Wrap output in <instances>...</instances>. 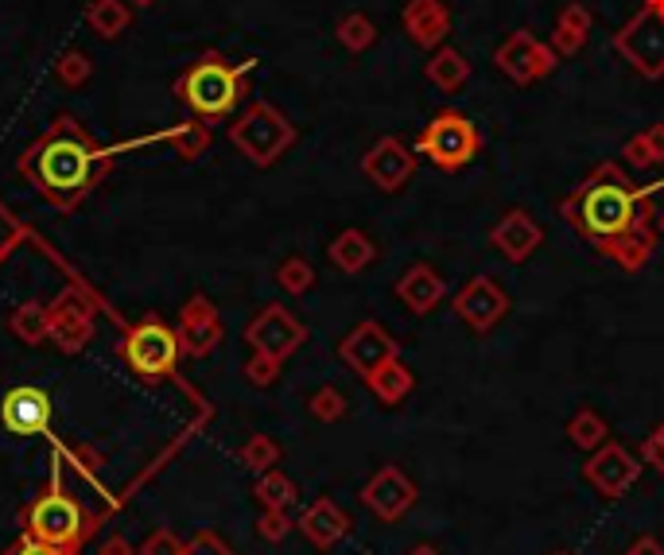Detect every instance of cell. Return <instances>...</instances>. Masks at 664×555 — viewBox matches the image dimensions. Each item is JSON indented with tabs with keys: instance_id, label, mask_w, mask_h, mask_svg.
<instances>
[{
	"instance_id": "6da1fadb",
	"label": "cell",
	"mask_w": 664,
	"mask_h": 555,
	"mask_svg": "<svg viewBox=\"0 0 664 555\" xmlns=\"http://www.w3.org/2000/svg\"><path fill=\"white\" fill-rule=\"evenodd\" d=\"M110 156L90 140L74 117H59L43 137L20 156V176L59 210H74L102 183Z\"/></svg>"
},
{
	"instance_id": "7a4b0ae2",
	"label": "cell",
	"mask_w": 664,
	"mask_h": 555,
	"mask_svg": "<svg viewBox=\"0 0 664 555\" xmlns=\"http://www.w3.org/2000/svg\"><path fill=\"white\" fill-rule=\"evenodd\" d=\"M661 183H649L641 191H629L626 179L614 171V167H602L599 176L587 179V183L575 191V198L563 203V214H567V222H575L590 241H606L622 237V233L637 230L641 218H646V198L653 195Z\"/></svg>"
},
{
	"instance_id": "3957f363",
	"label": "cell",
	"mask_w": 664,
	"mask_h": 555,
	"mask_svg": "<svg viewBox=\"0 0 664 555\" xmlns=\"http://www.w3.org/2000/svg\"><path fill=\"white\" fill-rule=\"evenodd\" d=\"M253 63L230 66L221 55H203L183 70L176 82V93L194 109L199 120H221L230 117L233 105L241 102V82L250 75Z\"/></svg>"
},
{
	"instance_id": "277c9868",
	"label": "cell",
	"mask_w": 664,
	"mask_h": 555,
	"mask_svg": "<svg viewBox=\"0 0 664 555\" xmlns=\"http://www.w3.org/2000/svg\"><path fill=\"white\" fill-rule=\"evenodd\" d=\"M230 140H233V149L250 159V164L268 167V164H277V159L295 144V129L277 105L253 102L250 109L230 125Z\"/></svg>"
},
{
	"instance_id": "5b68a950",
	"label": "cell",
	"mask_w": 664,
	"mask_h": 555,
	"mask_svg": "<svg viewBox=\"0 0 664 555\" xmlns=\"http://www.w3.org/2000/svg\"><path fill=\"white\" fill-rule=\"evenodd\" d=\"M482 152V132L471 117L447 109L435 113L424 125L420 140H416V156H427L443 171H459V167L474 164Z\"/></svg>"
},
{
	"instance_id": "8992f818",
	"label": "cell",
	"mask_w": 664,
	"mask_h": 555,
	"mask_svg": "<svg viewBox=\"0 0 664 555\" xmlns=\"http://www.w3.org/2000/svg\"><path fill=\"white\" fill-rule=\"evenodd\" d=\"M120 353H125V361H129V370L137 373V377L159 380L176 370L179 334L171 331V326L159 323V319H144V323H137L129 334H125Z\"/></svg>"
},
{
	"instance_id": "52a82bcc",
	"label": "cell",
	"mask_w": 664,
	"mask_h": 555,
	"mask_svg": "<svg viewBox=\"0 0 664 555\" xmlns=\"http://www.w3.org/2000/svg\"><path fill=\"white\" fill-rule=\"evenodd\" d=\"M614 47H618V55L634 66L637 75L664 78V12L641 9L614 36Z\"/></svg>"
},
{
	"instance_id": "ba28073f",
	"label": "cell",
	"mask_w": 664,
	"mask_h": 555,
	"mask_svg": "<svg viewBox=\"0 0 664 555\" xmlns=\"http://www.w3.org/2000/svg\"><path fill=\"white\" fill-rule=\"evenodd\" d=\"M498 70L516 86H528L536 78H548L556 70V51L552 43H540L528 28L513 31L506 43L498 47V55H494Z\"/></svg>"
},
{
	"instance_id": "9c48e42d",
	"label": "cell",
	"mask_w": 664,
	"mask_h": 555,
	"mask_svg": "<svg viewBox=\"0 0 664 555\" xmlns=\"http://www.w3.org/2000/svg\"><path fill=\"white\" fill-rule=\"evenodd\" d=\"M28 528L31 540H39V544L71 547L82 537V509L71 498H63V493H47V498L36 501V509L28 513Z\"/></svg>"
},
{
	"instance_id": "30bf717a",
	"label": "cell",
	"mask_w": 664,
	"mask_h": 555,
	"mask_svg": "<svg viewBox=\"0 0 664 555\" xmlns=\"http://www.w3.org/2000/svg\"><path fill=\"white\" fill-rule=\"evenodd\" d=\"M47 311H51V338H55L66 353H78L93 338V311L78 287L63 292Z\"/></svg>"
},
{
	"instance_id": "8fae6325",
	"label": "cell",
	"mask_w": 664,
	"mask_h": 555,
	"mask_svg": "<svg viewBox=\"0 0 664 555\" xmlns=\"http://www.w3.org/2000/svg\"><path fill=\"white\" fill-rule=\"evenodd\" d=\"M245 338H250V346H253L257 353L284 361L288 353L295 350V346L304 343V326L295 323V319L288 315L284 307H265V311H260V315L250 323Z\"/></svg>"
},
{
	"instance_id": "7c38bea8",
	"label": "cell",
	"mask_w": 664,
	"mask_h": 555,
	"mask_svg": "<svg viewBox=\"0 0 664 555\" xmlns=\"http://www.w3.org/2000/svg\"><path fill=\"white\" fill-rule=\"evenodd\" d=\"M361 171H366L369 183H378L381 191H400V186L408 183V176L416 171V152L408 149L405 140L385 137L366 152Z\"/></svg>"
},
{
	"instance_id": "4fadbf2b",
	"label": "cell",
	"mask_w": 664,
	"mask_h": 555,
	"mask_svg": "<svg viewBox=\"0 0 664 555\" xmlns=\"http://www.w3.org/2000/svg\"><path fill=\"white\" fill-rule=\"evenodd\" d=\"M0 420L12 436H39L51 424V397L36 385H20L0 404Z\"/></svg>"
},
{
	"instance_id": "5bb4252c",
	"label": "cell",
	"mask_w": 664,
	"mask_h": 555,
	"mask_svg": "<svg viewBox=\"0 0 664 555\" xmlns=\"http://www.w3.org/2000/svg\"><path fill=\"white\" fill-rule=\"evenodd\" d=\"M405 31L416 47L435 51V47H443L447 31H451V12H447L443 0H408L405 4Z\"/></svg>"
},
{
	"instance_id": "9a60e30c",
	"label": "cell",
	"mask_w": 664,
	"mask_h": 555,
	"mask_svg": "<svg viewBox=\"0 0 664 555\" xmlns=\"http://www.w3.org/2000/svg\"><path fill=\"white\" fill-rule=\"evenodd\" d=\"M179 346L194 358L210 353L214 346L221 343V323L214 315V307L206 304V296H194L191 304L183 307V323H179Z\"/></svg>"
},
{
	"instance_id": "2e32d148",
	"label": "cell",
	"mask_w": 664,
	"mask_h": 555,
	"mask_svg": "<svg viewBox=\"0 0 664 555\" xmlns=\"http://www.w3.org/2000/svg\"><path fill=\"white\" fill-rule=\"evenodd\" d=\"M393 353H397V346L388 343V334H381V326H373V323L358 326V331L342 343V358L350 361L354 370L366 373V377L373 370H381L385 361H393Z\"/></svg>"
},
{
	"instance_id": "e0dca14e",
	"label": "cell",
	"mask_w": 664,
	"mask_h": 555,
	"mask_svg": "<svg viewBox=\"0 0 664 555\" xmlns=\"http://www.w3.org/2000/svg\"><path fill=\"white\" fill-rule=\"evenodd\" d=\"M540 241H545V233H540V225H536L525 210H509L498 222V230H494V245H498V253L506 260L533 257V249Z\"/></svg>"
},
{
	"instance_id": "ac0fdd59",
	"label": "cell",
	"mask_w": 664,
	"mask_h": 555,
	"mask_svg": "<svg viewBox=\"0 0 664 555\" xmlns=\"http://www.w3.org/2000/svg\"><path fill=\"white\" fill-rule=\"evenodd\" d=\"M455 307H459V315L467 319L474 331H486V326H494L501 319L506 299H501V292L489 284V280H478V284H471L467 292H462Z\"/></svg>"
},
{
	"instance_id": "d6986e66",
	"label": "cell",
	"mask_w": 664,
	"mask_h": 555,
	"mask_svg": "<svg viewBox=\"0 0 664 555\" xmlns=\"http://www.w3.org/2000/svg\"><path fill=\"white\" fill-rule=\"evenodd\" d=\"M467 78H471V63H467V55L455 51V47H435L432 59H427V82L443 93H455L467 86Z\"/></svg>"
},
{
	"instance_id": "ffe728a7",
	"label": "cell",
	"mask_w": 664,
	"mask_h": 555,
	"mask_svg": "<svg viewBox=\"0 0 664 555\" xmlns=\"http://www.w3.org/2000/svg\"><path fill=\"white\" fill-rule=\"evenodd\" d=\"M587 36H590V9L579 4V0H572V4L560 12V20H556L552 51L556 55H575V51H583Z\"/></svg>"
},
{
	"instance_id": "44dd1931",
	"label": "cell",
	"mask_w": 664,
	"mask_h": 555,
	"mask_svg": "<svg viewBox=\"0 0 664 555\" xmlns=\"http://www.w3.org/2000/svg\"><path fill=\"white\" fill-rule=\"evenodd\" d=\"M86 20H90V28L102 39H117L132 20L129 0H93L90 9H86Z\"/></svg>"
},
{
	"instance_id": "7402d4cb",
	"label": "cell",
	"mask_w": 664,
	"mask_h": 555,
	"mask_svg": "<svg viewBox=\"0 0 664 555\" xmlns=\"http://www.w3.org/2000/svg\"><path fill=\"white\" fill-rule=\"evenodd\" d=\"M331 260L339 264L342 272H358V269H366L369 260H373V245H369L366 233L346 230V233H339V237H334Z\"/></svg>"
},
{
	"instance_id": "603a6c76",
	"label": "cell",
	"mask_w": 664,
	"mask_h": 555,
	"mask_svg": "<svg viewBox=\"0 0 664 555\" xmlns=\"http://www.w3.org/2000/svg\"><path fill=\"white\" fill-rule=\"evenodd\" d=\"M12 334H16L20 343L39 346L43 338H51V311L43 304H28L12 311Z\"/></svg>"
},
{
	"instance_id": "cb8c5ba5",
	"label": "cell",
	"mask_w": 664,
	"mask_h": 555,
	"mask_svg": "<svg viewBox=\"0 0 664 555\" xmlns=\"http://www.w3.org/2000/svg\"><path fill=\"white\" fill-rule=\"evenodd\" d=\"M400 299L416 311H427V307L439 299V280H435L432 269H412L405 280H400Z\"/></svg>"
},
{
	"instance_id": "d4e9b609",
	"label": "cell",
	"mask_w": 664,
	"mask_h": 555,
	"mask_svg": "<svg viewBox=\"0 0 664 555\" xmlns=\"http://www.w3.org/2000/svg\"><path fill=\"white\" fill-rule=\"evenodd\" d=\"M339 43L346 51H354V55H361V51H369V47L378 43V24L366 12H350V16L339 20Z\"/></svg>"
},
{
	"instance_id": "484cf974",
	"label": "cell",
	"mask_w": 664,
	"mask_h": 555,
	"mask_svg": "<svg viewBox=\"0 0 664 555\" xmlns=\"http://www.w3.org/2000/svg\"><path fill=\"white\" fill-rule=\"evenodd\" d=\"M167 140L176 144L179 156L194 159V156H203V152H206V144H210V132H206L203 120H187V125H179V129L167 132Z\"/></svg>"
},
{
	"instance_id": "4316f807",
	"label": "cell",
	"mask_w": 664,
	"mask_h": 555,
	"mask_svg": "<svg viewBox=\"0 0 664 555\" xmlns=\"http://www.w3.org/2000/svg\"><path fill=\"white\" fill-rule=\"evenodd\" d=\"M369 385H373V389H378L385 400H397L400 392L408 389V373L400 370V365H393V361H385L381 370L369 373Z\"/></svg>"
},
{
	"instance_id": "83f0119b",
	"label": "cell",
	"mask_w": 664,
	"mask_h": 555,
	"mask_svg": "<svg viewBox=\"0 0 664 555\" xmlns=\"http://www.w3.org/2000/svg\"><path fill=\"white\" fill-rule=\"evenodd\" d=\"M606 245H610V253H618L626 264H641V260L649 257V237L641 233V225H637V230H629V233H622V237L606 241Z\"/></svg>"
},
{
	"instance_id": "f1b7e54d",
	"label": "cell",
	"mask_w": 664,
	"mask_h": 555,
	"mask_svg": "<svg viewBox=\"0 0 664 555\" xmlns=\"http://www.w3.org/2000/svg\"><path fill=\"white\" fill-rule=\"evenodd\" d=\"M90 70H93V66H90V59H86L82 51H66V55L55 63V78L63 86H82L86 78H90Z\"/></svg>"
},
{
	"instance_id": "f546056e",
	"label": "cell",
	"mask_w": 664,
	"mask_h": 555,
	"mask_svg": "<svg viewBox=\"0 0 664 555\" xmlns=\"http://www.w3.org/2000/svg\"><path fill=\"white\" fill-rule=\"evenodd\" d=\"M311 280H315V272H311V264H307V260H288V264H280V284L288 287V292H295V296H299V292H307V287H311Z\"/></svg>"
},
{
	"instance_id": "4dcf8cb0",
	"label": "cell",
	"mask_w": 664,
	"mask_h": 555,
	"mask_svg": "<svg viewBox=\"0 0 664 555\" xmlns=\"http://www.w3.org/2000/svg\"><path fill=\"white\" fill-rule=\"evenodd\" d=\"M622 156H626L629 167H653L656 164L653 144L646 140V132H641V137H634V140H626V144H622Z\"/></svg>"
},
{
	"instance_id": "1f68e13d",
	"label": "cell",
	"mask_w": 664,
	"mask_h": 555,
	"mask_svg": "<svg viewBox=\"0 0 664 555\" xmlns=\"http://www.w3.org/2000/svg\"><path fill=\"white\" fill-rule=\"evenodd\" d=\"M140 555H183V544H179L167 528H159V532H152V537L144 540V552Z\"/></svg>"
},
{
	"instance_id": "d6a6232c",
	"label": "cell",
	"mask_w": 664,
	"mask_h": 555,
	"mask_svg": "<svg viewBox=\"0 0 664 555\" xmlns=\"http://www.w3.org/2000/svg\"><path fill=\"white\" fill-rule=\"evenodd\" d=\"M257 493L268 501V505H284V501L292 498V486H288L284 478H277V474H272V478H265V481H260V486H257Z\"/></svg>"
},
{
	"instance_id": "836d02e7",
	"label": "cell",
	"mask_w": 664,
	"mask_h": 555,
	"mask_svg": "<svg viewBox=\"0 0 664 555\" xmlns=\"http://www.w3.org/2000/svg\"><path fill=\"white\" fill-rule=\"evenodd\" d=\"M277 365H280L277 358H265V353H257V358L245 365V373H250L253 385H268V380L277 377Z\"/></svg>"
},
{
	"instance_id": "e575fe53",
	"label": "cell",
	"mask_w": 664,
	"mask_h": 555,
	"mask_svg": "<svg viewBox=\"0 0 664 555\" xmlns=\"http://www.w3.org/2000/svg\"><path fill=\"white\" fill-rule=\"evenodd\" d=\"M20 241V225H16V218H12L4 206H0V253H9L12 245Z\"/></svg>"
},
{
	"instance_id": "d590c367",
	"label": "cell",
	"mask_w": 664,
	"mask_h": 555,
	"mask_svg": "<svg viewBox=\"0 0 664 555\" xmlns=\"http://www.w3.org/2000/svg\"><path fill=\"white\" fill-rule=\"evenodd\" d=\"M311 408H315V416L331 420V416H339V412H342V397H339V392H331V389H323L319 397L311 400Z\"/></svg>"
},
{
	"instance_id": "8d00e7d4",
	"label": "cell",
	"mask_w": 664,
	"mask_h": 555,
	"mask_svg": "<svg viewBox=\"0 0 664 555\" xmlns=\"http://www.w3.org/2000/svg\"><path fill=\"white\" fill-rule=\"evenodd\" d=\"M272 454H277V451H272V443H268V439H253V443L245 447V463H250V466H265Z\"/></svg>"
},
{
	"instance_id": "74e56055",
	"label": "cell",
	"mask_w": 664,
	"mask_h": 555,
	"mask_svg": "<svg viewBox=\"0 0 664 555\" xmlns=\"http://www.w3.org/2000/svg\"><path fill=\"white\" fill-rule=\"evenodd\" d=\"M646 140H649V144H653L656 164H664V120H661V125H653V129L646 132Z\"/></svg>"
},
{
	"instance_id": "f35d334b",
	"label": "cell",
	"mask_w": 664,
	"mask_h": 555,
	"mask_svg": "<svg viewBox=\"0 0 664 555\" xmlns=\"http://www.w3.org/2000/svg\"><path fill=\"white\" fill-rule=\"evenodd\" d=\"M16 555H63V547H51V544H39V540H31V544H24Z\"/></svg>"
},
{
	"instance_id": "ab89813d",
	"label": "cell",
	"mask_w": 664,
	"mask_h": 555,
	"mask_svg": "<svg viewBox=\"0 0 664 555\" xmlns=\"http://www.w3.org/2000/svg\"><path fill=\"white\" fill-rule=\"evenodd\" d=\"M98 555H132V547L125 544V540H120V537H113V540H105L102 552H98Z\"/></svg>"
},
{
	"instance_id": "60d3db41",
	"label": "cell",
	"mask_w": 664,
	"mask_h": 555,
	"mask_svg": "<svg viewBox=\"0 0 664 555\" xmlns=\"http://www.w3.org/2000/svg\"><path fill=\"white\" fill-rule=\"evenodd\" d=\"M156 0H129V9H152Z\"/></svg>"
},
{
	"instance_id": "b9f144b4",
	"label": "cell",
	"mask_w": 664,
	"mask_h": 555,
	"mask_svg": "<svg viewBox=\"0 0 664 555\" xmlns=\"http://www.w3.org/2000/svg\"><path fill=\"white\" fill-rule=\"evenodd\" d=\"M646 9H653V12H664V0H646Z\"/></svg>"
},
{
	"instance_id": "7bdbcfd3",
	"label": "cell",
	"mask_w": 664,
	"mask_h": 555,
	"mask_svg": "<svg viewBox=\"0 0 664 555\" xmlns=\"http://www.w3.org/2000/svg\"><path fill=\"white\" fill-rule=\"evenodd\" d=\"M661 230H664V214H661Z\"/></svg>"
}]
</instances>
